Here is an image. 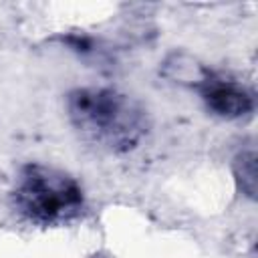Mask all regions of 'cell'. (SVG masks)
Masks as SVG:
<instances>
[{
    "instance_id": "obj_1",
    "label": "cell",
    "mask_w": 258,
    "mask_h": 258,
    "mask_svg": "<svg viewBox=\"0 0 258 258\" xmlns=\"http://www.w3.org/2000/svg\"><path fill=\"white\" fill-rule=\"evenodd\" d=\"M67 115L83 141L109 153L135 149L149 131L145 107L135 97L107 87L71 91Z\"/></svg>"
},
{
    "instance_id": "obj_2",
    "label": "cell",
    "mask_w": 258,
    "mask_h": 258,
    "mask_svg": "<svg viewBox=\"0 0 258 258\" xmlns=\"http://www.w3.org/2000/svg\"><path fill=\"white\" fill-rule=\"evenodd\" d=\"M12 206L32 224L56 226L81 216L85 196L79 181L67 171L42 163H26L14 181Z\"/></svg>"
},
{
    "instance_id": "obj_3",
    "label": "cell",
    "mask_w": 258,
    "mask_h": 258,
    "mask_svg": "<svg viewBox=\"0 0 258 258\" xmlns=\"http://www.w3.org/2000/svg\"><path fill=\"white\" fill-rule=\"evenodd\" d=\"M196 89L200 91L208 111L222 119H240L254 111V93L230 75L204 69L196 81Z\"/></svg>"
},
{
    "instance_id": "obj_4",
    "label": "cell",
    "mask_w": 258,
    "mask_h": 258,
    "mask_svg": "<svg viewBox=\"0 0 258 258\" xmlns=\"http://www.w3.org/2000/svg\"><path fill=\"white\" fill-rule=\"evenodd\" d=\"M234 173H236L240 189L248 198H254L256 196V147H254V143H248L236 155Z\"/></svg>"
}]
</instances>
